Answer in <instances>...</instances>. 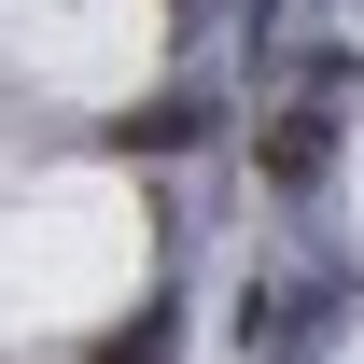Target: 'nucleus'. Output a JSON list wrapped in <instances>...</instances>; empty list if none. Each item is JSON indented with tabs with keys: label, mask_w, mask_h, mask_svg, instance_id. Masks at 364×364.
Wrapping results in <instances>:
<instances>
[{
	"label": "nucleus",
	"mask_w": 364,
	"mask_h": 364,
	"mask_svg": "<svg viewBox=\"0 0 364 364\" xmlns=\"http://www.w3.org/2000/svg\"><path fill=\"white\" fill-rule=\"evenodd\" d=\"M85 364H182V294H140V309L112 322V336H98Z\"/></svg>",
	"instance_id": "7ed1b4c3"
},
{
	"label": "nucleus",
	"mask_w": 364,
	"mask_h": 364,
	"mask_svg": "<svg viewBox=\"0 0 364 364\" xmlns=\"http://www.w3.org/2000/svg\"><path fill=\"white\" fill-rule=\"evenodd\" d=\"M252 168H267L280 196H322V182H336V112H322V98H294V112L252 140Z\"/></svg>",
	"instance_id": "f257e3e1"
},
{
	"label": "nucleus",
	"mask_w": 364,
	"mask_h": 364,
	"mask_svg": "<svg viewBox=\"0 0 364 364\" xmlns=\"http://www.w3.org/2000/svg\"><path fill=\"white\" fill-rule=\"evenodd\" d=\"M210 127H225V112H210V98H196V85H168V98H140L127 127H112V154H154V168H168V154H196V140H210Z\"/></svg>",
	"instance_id": "f03ea898"
}]
</instances>
